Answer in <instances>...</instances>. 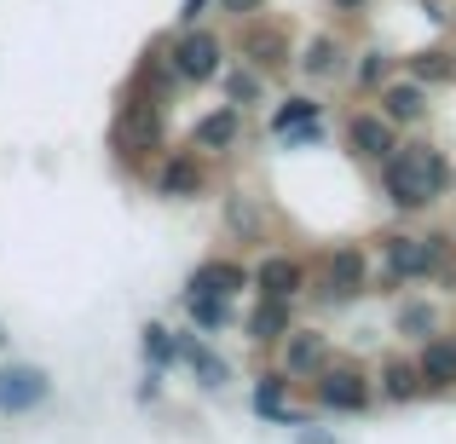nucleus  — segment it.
Instances as JSON below:
<instances>
[{
  "label": "nucleus",
  "mask_w": 456,
  "mask_h": 444,
  "mask_svg": "<svg viewBox=\"0 0 456 444\" xmlns=\"http://www.w3.org/2000/svg\"><path fill=\"white\" fill-rule=\"evenodd\" d=\"M381 185H387V197L399 202V208H428V202L445 190V162H439L434 145H393L381 156Z\"/></svg>",
  "instance_id": "f257e3e1"
},
{
  "label": "nucleus",
  "mask_w": 456,
  "mask_h": 444,
  "mask_svg": "<svg viewBox=\"0 0 456 444\" xmlns=\"http://www.w3.org/2000/svg\"><path fill=\"white\" fill-rule=\"evenodd\" d=\"M46 375L35 364H6L0 369V410L6 416H23V410H35V404H46Z\"/></svg>",
  "instance_id": "f03ea898"
},
{
  "label": "nucleus",
  "mask_w": 456,
  "mask_h": 444,
  "mask_svg": "<svg viewBox=\"0 0 456 444\" xmlns=\"http://www.w3.org/2000/svg\"><path fill=\"white\" fill-rule=\"evenodd\" d=\"M439 260H445V243H439V237H393V243H387V271H393V278L439 271Z\"/></svg>",
  "instance_id": "7ed1b4c3"
},
{
  "label": "nucleus",
  "mask_w": 456,
  "mask_h": 444,
  "mask_svg": "<svg viewBox=\"0 0 456 444\" xmlns=\"http://www.w3.org/2000/svg\"><path fill=\"white\" fill-rule=\"evenodd\" d=\"M122 150H134V156H145V150H162V110H156L151 99H139V104H127V116H122Z\"/></svg>",
  "instance_id": "20e7f679"
},
{
  "label": "nucleus",
  "mask_w": 456,
  "mask_h": 444,
  "mask_svg": "<svg viewBox=\"0 0 456 444\" xmlns=\"http://www.w3.org/2000/svg\"><path fill=\"white\" fill-rule=\"evenodd\" d=\"M174 64H179V76H185V81L220 76V41H214V35H202V29H191L185 41L174 46Z\"/></svg>",
  "instance_id": "39448f33"
},
{
  "label": "nucleus",
  "mask_w": 456,
  "mask_h": 444,
  "mask_svg": "<svg viewBox=\"0 0 456 444\" xmlns=\"http://www.w3.org/2000/svg\"><path fill=\"white\" fill-rule=\"evenodd\" d=\"M272 133H278V139H295V145L318 139V104H312V99H283L278 116H272Z\"/></svg>",
  "instance_id": "423d86ee"
},
{
  "label": "nucleus",
  "mask_w": 456,
  "mask_h": 444,
  "mask_svg": "<svg viewBox=\"0 0 456 444\" xmlns=\"http://www.w3.org/2000/svg\"><path fill=\"white\" fill-rule=\"evenodd\" d=\"M318 399L330 404V410H364V404H370V387L353 375V369H330V375L318 381Z\"/></svg>",
  "instance_id": "0eeeda50"
},
{
  "label": "nucleus",
  "mask_w": 456,
  "mask_h": 444,
  "mask_svg": "<svg viewBox=\"0 0 456 444\" xmlns=\"http://www.w3.org/2000/svg\"><path fill=\"white\" fill-rule=\"evenodd\" d=\"M346 139H353L358 156H376V162H381V156L393 150V122H387V116H353Z\"/></svg>",
  "instance_id": "6e6552de"
},
{
  "label": "nucleus",
  "mask_w": 456,
  "mask_h": 444,
  "mask_svg": "<svg viewBox=\"0 0 456 444\" xmlns=\"http://www.w3.org/2000/svg\"><path fill=\"white\" fill-rule=\"evenodd\" d=\"M255 283H260V295H272V300H295V289H301V266L272 254V260H260Z\"/></svg>",
  "instance_id": "1a4fd4ad"
},
{
  "label": "nucleus",
  "mask_w": 456,
  "mask_h": 444,
  "mask_svg": "<svg viewBox=\"0 0 456 444\" xmlns=\"http://www.w3.org/2000/svg\"><path fill=\"white\" fill-rule=\"evenodd\" d=\"M422 110H428L422 81H393V87L381 93V116H387V122H416Z\"/></svg>",
  "instance_id": "9d476101"
},
{
  "label": "nucleus",
  "mask_w": 456,
  "mask_h": 444,
  "mask_svg": "<svg viewBox=\"0 0 456 444\" xmlns=\"http://www.w3.org/2000/svg\"><path fill=\"white\" fill-rule=\"evenodd\" d=\"M364 289V254L358 248H335V260H330V295H358Z\"/></svg>",
  "instance_id": "9b49d317"
},
{
  "label": "nucleus",
  "mask_w": 456,
  "mask_h": 444,
  "mask_svg": "<svg viewBox=\"0 0 456 444\" xmlns=\"http://www.w3.org/2000/svg\"><path fill=\"white\" fill-rule=\"evenodd\" d=\"M248 335H255V341H283V335H289V300H260V311L255 318H248Z\"/></svg>",
  "instance_id": "f8f14e48"
},
{
  "label": "nucleus",
  "mask_w": 456,
  "mask_h": 444,
  "mask_svg": "<svg viewBox=\"0 0 456 444\" xmlns=\"http://www.w3.org/2000/svg\"><path fill=\"white\" fill-rule=\"evenodd\" d=\"M191 289H197V295H232V289H243V266L214 260V266H202L197 278H191Z\"/></svg>",
  "instance_id": "ddd939ff"
},
{
  "label": "nucleus",
  "mask_w": 456,
  "mask_h": 444,
  "mask_svg": "<svg viewBox=\"0 0 456 444\" xmlns=\"http://www.w3.org/2000/svg\"><path fill=\"white\" fill-rule=\"evenodd\" d=\"M162 190L167 197H197L202 190V167L191 162V156H174V162L162 167Z\"/></svg>",
  "instance_id": "4468645a"
},
{
  "label": "nucleus",
  "mask_w": 456,
  "mask_h": 444,
  "mask_svg": "<svg viewBox=\"0 0 456 444\" xmlns=\"http://www.w3.org/2000/svg\"><path fill=\"white\" fill-rule=\"evenodd\" d=\"M232 139H237V110H214V116L197 122V145L202 150H225Z\"/></svg>",
  "instance_id": "2eb2a0df"
},
{
  "label": "nucleus",
  "mask_w": 456,
  "mask_h": 444,
  "mask_svg": "<svg viewBox=\"0 0 456 444\" xmlns=\"http://www.w3.org/2000/svg\"><path fill=\"white\" fill-rule=\"evenodd\" d=\"M185 306H191V323H197V329H208V335L225 323V295H197V289H191Z\"/></svg>",
  "instance_id": "dca6fc26"
},
{
  "label": "nucleus",
  "mask_w": 456,
  "mask_h": 444,
  "mask_svg": "<svg viewBox=\"0 0 456 444\" xmlns=\"http://www.w3.org/2000/svg\"><path fill=\"white\" fill-rule=\"evenodd\" d=\"M255 410H260V416H278V422H295V410L283 404V375H266V381L255 387Z\"/></svg>",
  "instance_id": "f3484780"
},
{
  "label": "nucleus",
  "mask_w": 456,
  "mask_h": 444,
  "mask_svg": "<svg viewBox=\"0 0 456 444\" xmlns=\"http://www.w3.org/2000/svg\"><path fill=\"white\" fill-rule=\"evenodd\" d=\"M422 375L428 381H456V346L451 341H434L422 352Z\"/></svg>",
  "instance_id": "a211bd4d"
},
{
  "label": "nucleus",
  "mask_w": 456,
  "mask_h": 444,
  "mask_svg": "<svg viewBox=\"0 0 456 444\" xmlns=\"http://www.w3.org/2000/svg\"><path fill=\"white\" fill-rule=\"evenodd\" d=\"M301 64L312 69V76H335V69H341V46H335L330 35H318V41L306 46V58H301Z\"/></svg>",
  "instance_id": "6ab92c4d"
},
{
  "label": "nucleus",
  "mask_w": 456,
  "mask_h": 444,
  "mask_svg": "<svg viewBox=\"0 0 456 444\" xmlns=\"http://www.w3.org/2000/svg\"><path fill=\"white\" fill-rule=\"evenodd\" d=\"M323 364V341L318 335H295L289 341V369H318Z\"/></svg>",
  "instance_id": "aec40b11"
},
{
  "label": "nucleus",
  "mask_w": 456,
  "mask_h": 444,
  "mask_svg": "<svg viewBox=\"0 0 456 444\" xmlns=\"http://www.w3.org/2000/svg\"><path fill=\"white\" fill-rule=\"evenodd\" d=\"M145 352H151V364H156V369L179 358V352H174V335H167L162 323H151V329H145Z\"/></svg>",
  "instance_id": "412c9836"
},
{
  "label": "nucleus",
  "mask_w": 456,
  "mask_h": 444,
  "mask_svg": "<svg viewBox=\"0 0 456 444\" xmlns=\"http://www.w3.org/2000/svg\"><path fill=\"white\" fill-rule=\"evenodd\" d=\"M248 58H255L260 69H278L283 64V41L278 35H255V41H248Z\"/></svg>",
  "instance_id": "4be33fe9"
},
{
  "label": "nucleus",
  "mask_w": 456,
  "mask_h": 444,
  "mask_svg": "<svg viewBox=\"0 0 456 444\" xmlns=\"http://www.w3.org/2000/svg\"><path fill=\"white\" fill-rule=\"evenodd\" d=\"M411 76H416V81H439V76H451V58H445V52H422V58L411 64Z\"/></svg>",
  "instance_id": "5701e85b"
},
{
  "label": "nucleus",
  "mask_w": 456,
  "mask_h": 444,
  "mask_svg": "<svg viewBox=\"0 0 456 444\" xmlns=\"http://www.w3.org/2000/svg\"><path fill=\"white\" fill-rule=\"evenodd\" d=\"M411 392H416V369L387 364V399H411Z\"/></svg>",
  "instance_id": "b1692460"
},
{
  "label": "nucleus",
  "mask_w": 456,
  "mask_h": 444,
  "mask_svg": "<svg viewBox=\"0 0 456 444\" xmlns=\"http://www.w3.org/2000/svg\"><path fill=\"white\" fill-rule=\"evenodd\" d=\"M225 93H232L237 104H248V99L260 93V81H255V76H243V69H232V76H225Z\"/></svg>",
  "instance_id": "393cba45"
},
{
  "label": "nucleus",
  "mask_w": 456,
  "mask_h": 444,
  "mask_svg": "<svg viewBox=\"0 0 456 444\" xmlns=\"http://www.w3.org/2000/svg\"><path fill=\"white\" fill-rule=\"evenodd\" d=\"M399 323H404L411 335H428V329H434V311H428V306H404V311H399Z\"/></svg>",
  "instance_id": "a878e982"
},
{
  "label": "nucleus",
  "mask_w": 456,
  "mask_h": 444,
  "mask_svg": "<svg viewBox=\"0 0 456 444\" xmlns=\"http://www.w3.org/2000/svg\"><path fill=\"white\" fill-rule=\"evenodd\" d=\"M232 220H237V231H255V208H248V202H243V197H237V202H232Z\"/></svg>",
  "instance_id": "bb28decb"
},
{
  "label": "nucleus",
  "mask_w": 456,
  "mask_h": 444,
  "mask_svg": "<svg viewBox=\"0 0 456 444\" xmlns=\"http://www.w3.org/2000/svg\"><path fill=\"white\" fill-rule=\"evenodd\" d=\"M220 12H260V0H220Z\"/></svg>",
  "instance_id": "cd10ccee"
},
{
  "label": "nucleus",
  "mask_w": 456,
  "mask_h": 444,
  "mask_svg": "<svg viewBox=\"0 0 456 444\" xmlns=\"http://www.w3.org/2000/svg\"><path fill=\"white\" fill-rule=\"evenodd\" d=\"M202 6H208V0H185V12H179V18H185V23H197V18H202Z\"/></svg>",
  "instance_id": "c85d7f7f"
},
{
  "label": "nucleus",
  "mask_w": 456,
  "mask_h": 444,
  "mask_svg": "<svg viewBox=\"0 0 456 444\" xmlns=\"http://www.w3.org/2000/svg\"><path fill=\"white\" fill-rule=\"evenodd\" d=\"M301 444H330V439H318V433H306V439H301Z\"/></svg>",
  "instance_id": "c756f323"
},
{
  "label": "nucleus",
  "mask_w": 456,
  "mask_h": 444,
  "mask_svg": "<svg viewBox=\"0 0 456 444\" xmlns=\"http://www.w3.org/2000/svg\"><path fill=\"white\" fill-rule=\"evenodd\" d=\"M335 6H346V12H353V6H358V0H335Z\"/></svg>",
  "instance_id": "7c9ffc66"
},
{
  "label": "nucleus",
  "mask_w": 456,
  "mask_h": 444,
  "mask_svg": "<svg viewBox=\"0 0 456 444\" xmlns=\"http://www.w3.org/2000/svg\"><path fill=\"white\" fill-rule=\"evenodd\" d=\"M0 346H6V329H0Z\"/></svg>",
  "instance_id": "2f4dec72"
},
{
  "label": "nucleus",
  "mask_w": 456,
  "mask_h": 444,
  "mask_svg": "<svg viewBox=\"0 0 456 444\" xmlns=\"http://www.w3.org/2000/svg\"><path fill=\"white\" fill-rule=\"evenodd\" d=\"M451 185H456V174H451Z\"/></svg>",
  "instance_id": "473e14b6"
}]
</instances>
